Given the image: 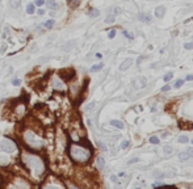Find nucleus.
I'll list each match as a JSON object with an SVG mask.
<instances>
[{
    "label": "nucleus",
    "mask_w": 193,
    "mask_h": 189,
    "mask_svg": "<svg viewBox=\"0 0 193 189\" xmlns=\"http://www.w3.org/2000/svg\"><path fill=\"white\" fill-rule=\"evenodd\" d=\"M185 189H193V185H188V187H187Z\"/></svg>",
    "instance_id": "46"
},
{
    "label": "nucleus",
    "mask_w": 193,
    "mask_h": 189,
    "mask_svg": "<svg viewBox=\"0 0 193 189\" xmlns=\"http://www.w3.org/2000/svg\"><path fill=\"white\" fill-rule=\"evenodd\" d=\"M159 189H160V188H159Z\"/></svg>",
    "instance_id": "50"
},
{
    "label": "nucleus",
    "mask_w": 193,
    "mask_h": 189,
    "mask_svg": "<svg viewBox=\"0 0 193 189\" xmlns=\"http://www.w3.org/2000/svg\"><path fill=\"white\" fill-rule=\"evenodd\" d=\"M25 112H26V106H25V104H17V105L15 106V114L19 116V117L24 116Z\"/></svg>",
    "instance_id": "7"
},
{
    "label": "nucleus",
    "mask_w": 193,
    "mask_h": 189,
    "mask_svg": "<svg viewBox=\"0 0 193 189\" xmlns=\"http://www.w3.org/2000/svg\"><path fill=\"white\" fill-rule=\"evenodd\" d=\"M34 11H36L34 4H28V7H26V12L29 13V15H33V13H34Z\"/></svg>",
    "instance_id": "18"
},
{
    "label": "nucleus",
    "mask_w": 193,
    "mask_h": 189,
    "mask_svg": "<svg viewBox=\"0 0 193 189\" xmlns=\"http://www.w3.org/2000/svg\"><path fill=\"white\" fill-rule=\"evenodd\" d=\"M45 3V0H37V1H36V5H38V7H41V5H42Z\"/></svg>",
    "instance_id": "40"
},
{
    "label": "nucleus",
    "mask_w": 193,
    "mask_h": 189,
    "mask_svg": "<svg viewBox=\"0 0 193 189\" xmlns=\"http://www.w3.org/2000/svg\"><path fill=\"white\" fill-rule=\"evenodd\" d=\"M68 189H82V188L76 187V185H74V184H68Z\"/></svg>",
    "instance_id": "39"
},
{
    "label": "nucleus",
    "mask_w": 193,
    "mask_h": 189,
    "mask_svg": "<svg viewBox=\"0 0 193 189\" xmlns=\"http://www.w3.org/2000/svg\"><path fill=\"white\" fill-rule=\"evenodd\" d=\"M89 15H91V17H97V16L100 15V11L99 9H92Z\"/></svg>",
    "instance_id": "24"
},
{
    "label": "nucleus",
    "mask_w": 193,
    "mask_h": 189,
    "mask_svg": "<svg viewBox=\"0 0 193 189\" xmlns=\"http://www.w3.org/2000/svg\"><path fill=\"white\" fill-rule=\"evenodd\" d=\"M110 125L114 126V128H117V129H124V128H125V123L122 122V121H118V120L110 121Z\"/></svg>",
    "instance_id": "11"
},
{
    "label": "nucleus",
    "mask_w": 193,
    "mask_h": 189,
    "mask_svg": "<svg viewBox=\"0 0 193 189\" xmlns=\"http://www.w3.org/2000/svg\"><path fill=\"white\" fill-rule=\"evenodd\" d=\"M5 50H7V45H3V47H1V53H4Z\"/></svg>",
    "instance_id": "43"
},
{
    "label": "nucleus",
    "mask_w": 193,
    "mask_h": 189,
    "mask_svg": "<svg viewBox=\"0 0 193 189\" xmlns=\"http://www.w3.org/2000/svg\"><path fill=\"white\" fill-rule=\"evenodd\" d=\"M187 80H193V75H188V76H187Z\"/></svg>",
    "instance_id": "45"
},
{
    "label": "nucleus",
    "mask_w": 193,
    "mask_h": 189,
    "mask_svg": "<svg viewBox=\"0 0 193 189\" xmlns=\"http://www.w3.org/2000/svg\"><path fill=\"white\" fill-rule=\"evenodd\" d=\"M68 154H70V158L75 163L84 164V163H88L89 159H91L92 150L88 146H83V145H79V143L72 142L68 146Z\"/></svg>",
    "instance_id": "2"
},
{
    "label": "nucleus",
    "mask_w": 193,
    "mask_h": 189,
    "mask_svg": "<svg viewBox=\"0 0 193 189\" xmlns=\"http://www.w3.org/2000/svg\"><path fill=\"white\" fill-rule=\"evenodd\" d=\"M183 83H184L183 80H177L175 84H173V87H175V88H180V87L183 86Z\"/></svg>",
    "instance_id": "28"
},
{
    "label": "nucleus",
    "mask_w": 193,
    "mask_h": 189,
    "mask_svg": "<svg viewBox=\"0 0 193 189\" xmlns=\"http://www.w3.org/2000/svg\"><path fill=\"white\" fill-rule=\"evenodd\" d=\"M189 158H191V156L188 155V152H187V151L185 152H180V154H179V159H180L181 162H184V160H188Z\"/></svg>",
    "instance_id": "15"
},
{
    "label": "nucleus",
    "mask_w": 193,
    "mask_h": 189,
    "mask_svg": "<svg viewBox=\"0 0 193 189\" xmlns=\"http://www.w3.org/2000/svg\"><path fill=\"white\" fill-rule=\"evenodd\" d=\"M43 189H61V188L55 187V185H46V187H43Z\"/></svg>",
    "instance_id": "34"
},
{
    "label": "nucleus",
    "mask_w": 193,
    "mask_h": 189,
    "mask_svg": "<svg viewBox=\"0 0 193 189\" xmlns=\"http://www.w3.org/2000/svg\"><path fill=\"white\" fill-rule=\"evenodd\" d=\"M188 137H184V135H183V137H179V142H180V143H187V142H188Z\"/></svg>",
    "instance_id": "27"
},
{
    "label": "nucleus",
    "mask_w": 193,
    "mask_h": 189,
    "mask_svg": "<svg viewBox=\"0 0 193 189\" xmlns=\"http://www.w3.org/2000/svg\"><path fill=\"white\" fill-rule=\"evenodd\" d=\"M21 162L22 165L30 172L36 180H40L46 172V164L42 156L34 154L30 151H22L21 152Z\"/></svg>",
    "instance_id": "1"
},
{
    "label": "nucleus",
    "mask_w": 193,
    "mask_h": 189,
    "mask_svg": "<svg viewBox=\"0 0 193 189\" xmlns=\"http://www.w3.org/2000/svg\"><path fill=\"white\" fill-rule=\"evenodd\" d=\"M0 1H1V0H0Z\"/></svg>",
    "instance_id": "49"
},
{
    "label": "nucleus",
    "mask_w": 193,
    "mask_h": 189,
    "mask_svg": "<svg viewBox=\"0 0 193 189\" xmlns=\"http://www.w3.org/2000/svg\"><path fill=\"white\" fill-rule=\"evenodd\" d=\"M80 4V0H70V7L71 8H78Z\"/></svg>",
    "instance_id": "20"
},
{
    "label": "nucleus",
    "mask_w": 193,
    "mask_h": 189,
    "mask_svg": "<svg viewBox=\"0 0 193 189\" xmlns=\"http://www.w3.org/2000/svg\"><path fill=\"white\" fill-rule=\"evenodd\" d=\"M96 165H97V168L99 170H103V168L105 167V160H104V158L103 156H99L96 159Z\"/></svg>",
    "instance_id": "12"
},
{
    "label": "nucleus",
    "mask_w": 193,
    "mask_h": 189,
    "mask_svg": "<svg viewBox=\"0 0 193 189\" xmlns=\"http://www.w3.org/2000/svg\"><path fill=\"white\" fill-rule=\"evenodd\" d=\"M12 84H13V86H20V80H19V79H13Z\"/></svg>",
    "instance_id": "36"
},
{
    "label": "nucleus",
    "mask_w": 193,
    "mask_h": 189,
    "mask_svg": "<svg viewBox=\"0 0 193 189\" xmlns=\"http://www.w3.org/2000/svg\"><path fill=\"white\" fill-rule=\"evenodd\" d=\"M163 152H164V155H171L173 152V147H171V146H164Z\"/></svg>",
    "instance_id": "17"
},
{
    "label": "nucleus",
    "mask_w": 193,
    "mask_h": 189,
    "mask_svg": "<svg viewBox=\"0 0 193 189\" xmlns=\"http://www.w3.org/2000/svg\"><path fill=\"white\" fill-rule=\"evenodd\" d=\"M49 7L50 8H58V5H57V3H55L54 0H51V1H49Z\"/></svg>",
    "instance_id": "31"
},
{
    "label": "nucleus",
    "mask_w": 193,
    "mask_h": 189,
    "mask_svg": "<svg viewBox=\"0 0 193 189\" xmlns=\"http://www.w3.org/2000/svg\"><path fill=\"white\" fill-rule=\"evenodd\" d=\"M150 142L152 143V145H158V143L160 142V141H159V138H158V137H155V135H154V137H151V138H150Z\"/></svg>",
    "instance_id": "23"
},
{
    "label": "nucleus",
    "mask_w": 193,
    "mask_h": 189,
    "mask_svg": "<svg viewBox=\"0 0 193 189\" xmlns=\"http://www.w3.org/2000/svg\"><path fill=\"white\" fill-rule=\"evenodd\" d=\"M172 78H173V74H171V72H169V74H167L166 76H164V81H169Z\"/></svg>",
    "instance_id": "29"
},
{
    "label": "nucleus",
    "mask_w": 193,
    "mask_h": 189,
    "mask_svg": "<svg viewBox=\"0 0 193 189\" xmlns=\"http://www.w3.org/2000/svg\"><path fill=\"white\" fill-rule=\"evenodd\" d=\"M127 146H129V142H127V141H124V142L121 143V147H122V148H126Z\"/></svg>",
    "instance_id": "37"
},
{
    "label": "nucleus",
    "mask_w": 193,
    "mask_h": 189,
    "mask_svg": "<svg viewBox=\"0 0 193 189\" xmlns=\"http://www.w3.org/2000/svg\"><path fill=\"white\" fill-rule=\"evenodd\" d=\"M133 64V59L131 58H127V59H125L124 61V63L120 66V71H126V70L129 68V67Z\"/></svg>",
    "instance_id": "9"
},
{
    "label": "nucleus",
    "mask_w": 193,
    "mask_h": 189,
    "mask_svg": "<svg viewBox=\"0 0 193 189\" xmlns=\"http://www.w3.org/2000/svg\"><path fill=\"white\" fill-rule=\"evenodd\" d=\"M192 145H193V141H192Z\"/></svg>",
    "instance_id": "48"
},
{
    "label": "nucleus",
    "mask_w": 193,
    "mask_h": 189,
    "mask_svg": "<svg viewBox=\"0 0 193 189\" xmlns=\"http://www.w3.org/2000/svg\"><path fill=\"white\" fill-rule=\"evenodd\" d=\"M110 180L113 183H118V176H116V175H112L110 176Z\"/></svg>",
    "instance_id": "32"
},
{
    "label": "nucleus",
    "mask_w": 193,
    "mask_h": 189,
    "mask_svg": "<svg viewBox=\"0 0 193 189\" xmlns=\"http://www.w3.org/2000/svg\"><path fill=\"white\" fill-rule=\"evenodd\" d=\"M93 106H95V103H91L88 106L85 108V111H91V109H93Z\"/></svg>",
    "instance_id": "38"
},
{
    "label": "nucleus",
    "mask_w": 193,
    "mask_h": 189,
    "mask_svg": "<svg viewBox=\"0 0 193 189\" xmlns=\"http://www.w3.org/2000/svg\"><path fill=\"white\" fill-rule=\"evenodd\" d=\"M50 84H51V88L54 89V91H61L63 92L64 89H66V83H64V80L59 78V76L54 75L51 76V79H50Z\"/></svg>",
    "instance_id": "5"
},
{
    "label": "nucleus",
    "mask_w": 193,
    "mask_h": 189,
    "mask_svg": "<svg viewBox=\"0 0 193 189\" xmlns=\"http://www.w3.org/2000/svg\"><path fill=\"white\" fill-rule=\"evenodd\" d=\"M75 75V72L72 71V70H63V71H61V76L64 78V80H70V79H72Z\"/></svg>",
    "instance_id": "8"
},
{
    "label": "nucleus",
    "mask_w": 193,
    "mask_h": 189,
    "mask_svg": "<svg viewBox=\"0 0 193 189\" xmlns=\"http://www.w3.org/2000/svg\"><path fill=\"white\" fill-rule=\"evenodd\" d=\"M9 5L12 9H19L21 5V0H11L9 1Z\"/></svg>",
    "instance_id": "13"
},
{
    "label": "nucleus",
    "mask_w": 193,
    "mask_h": 189,
    "mask_svg": "<svg viewBox=\"0 0 193 189\" xmlns=\"http://www.w3.org/2000/svg\"><path fill=\"white\" fill-rule=\"evenodd\" d=\"M104 67V64L103 63H99V64H95V66L91 67V72H96V71H100V70Z\"/></svg>",
    "instance_id": "16"
},
{
    "label": "nucleus",
    "mask_w": 193,
    "mask_h": 189,
    "mask_svg": "<svg viewBox=\"0 0 193 189\" xmlns=\"http://www.w3.org/2000/svg\"><path fill=\"white\" fill-rule=\"evenodd\" d=\"M121 12H122V9H121L120 7H114V8H113V12H112V15H113V16H117V15H120Z\"/></svg>",
    "instance_id": "22"
},
{
    "label": "nucleus",
    "mask_w": 193,
    "mask_h": 189,
    "mask_svg": "<svg viewBox=\"0 0 193 189\" xmlns=\"http://www.w3.org/2000/svg\"><path fill=\"white\" fill-rule=\"evenodd\" d=\"M0 151H1V145H0Z\"/></svg>",
    "instance_id": "47"
},
{
    "label": "nucleus",
    "mask_w": 193,
    "mask_h": 189,
    "mask_svg": "<svg viewBox=\"0 0 193 189\" xmlns=\"http://www.w3.org/2000/svg\"><path fill=\"white\" fill-rule=\"evenodd\" d=\"M22 141H24L25 146L29 150L37 151L43 148V139L41 137H38V134L32 129H25L22 133Z\"/></svg>",
    "instance_id": "3"
},
{
    "label": "nucleus",
    "mask_w": 193,
    "mask_h": 189,
    "mask_svg": "<svg viewBox=\"0 0 193 189\" xmlns=\"http://www.w3.org/2000/svg\"><path fill=\"white\" fill-rule=\"evenodd\" d=\"M0 145H1V150L5 151V152H16L17 150V146H16V143L13 142L12 139H8V138H5V139H3L1 142H0Z\"/></svg>",
    "instance_id": "6"
},
{
    "label": "nucleus",
    "mask_w": 193,
    "mask_h": 189,
    "mask_svg": "<svg viewBox=\"0 0 193 189\" xmlns=\"http://www.w3.org/2000/svg\"><path fill=\"white\" fill-rule=\"evenodd\" d=\"M74 41H71V42H68V44H66V45H63V46H62V49L64 50V51H68V50L70 49H71V47L72 46H74Z\"/></svg>",
    "instance_id": "19"
},
{
    "label": "nucleus",
    "mask_w": 193,
    "mask_h": 189,
    "mask_svg": "<svg viewBox=\"0 0 193 189\" xmlns=\"http://www.w3.org/2000/svg\"><path fill=\"white\" fill-rule=\"evenodd\" d=\"M5 189H32V184L25 177H13L7 184Z\"/></svg>",
    "instance_id": "4"
},
{
    "label": "nucleus",
    "mask_w": 193,
    "mask_h": 189,
    "mask_svg": "<svg viewBox=\"0 0 193 189\" xmlns=\"http://www.w3.org/2000/svg\"><path fill=\"white\" fill-rule=\"evenodd\" d=\"M43 13H45V11H43V9H38V15H41V16H42Z\"/></svg>",
    "instance_id": "44"
},
{
    "label": "nucleus",
    "mask_w": 193,
    "mask_h": 189,
    "mask_svg": "<svg viewBox=\"0 0 193 189\" xmlns=\"http://www.w3.org/2000/svg\"><path fill=\"white\" fill-rule=\"evenodd\" d=\"M124 34H125V36H126V37H127V38H133V36H131V34H129V33H127V32H124Z\"/></svg>",
    "instance_id": "42"
},
{
    "label": "nucleus",
    "mask_w": 193,
    "mask_h": 189,
    "mask_svg": "<svg viewBox=\"0 0 193 189\" xmlns=\"http://www.w3.org/2000/svg\"><path fill=\"white\" fill-rule=\"evenodd\" d=\"M114 36H116V30H114V29L109 30V34H108V37H109V38H114Z\"/></svg>",
    "instance_id": "30"
},
{
    "label": "nucleus",
    "mask_w": 193,
    "mask_h": 189,
    "mask_svg": "<svg viewBox=\"0 0 193 189\" xmlns=\"http://www.w3.org/2000/svg\"><path fill=\"white\" fill-rule=\"evenodd\" d=\"M169 88H171L169 86H164L163 88H162V91H163V92H167V91H169Z\"/></svg>",
    "instance_id": "41"
},
{
    "label": "nucleus",
    "mask_w": 193,
    "mask_h": 189,
    "mask_svg": "<svg viewBox=\"0 0 193 189\" xmlns=\"http://www.w3.org/2000/svg\"><path fill=\"white\" fill-rule=\"evenodd\" d=\"M139 19H141L142 21H145L146 24H150L151 20H152V19H151V16L150 15H146V13H141V15H139Z\"/></svg>",
    "instance_id": "14"
},
{
    "label": "nucleus",
    "mask_w": 193,
    "mask_h": 189,
    "mask_svg": "<svg viewBox=\"0 0 193 189\" xmlns=\"http://www.w3.org/2000/svg\"><path fill=\"white\" fill-rule=\"evenodd\" d=\"M105 22H107V24H112V22H114V16L113 15L108 16V17L105 19Z\"/></svg>",
    "instance_id": "25"
},
{
    "label": "nucleus",
    "mask_w": 193,
    "mask_h": 189,
    "mask_svg": "<svg viewBox=\"0 0 193 189\" xmlns=\"http://www.w3.org/2000/svg\"><path fill=\"white\" fill-rule=\"evenodd\" d=\"M164 12H166L164 5H159V7H156V9H155V16L160 19V17H163L164 16Z\"/></svg>",
    "instance_id": "10"
},
{
    "label": "nucleus",
    "mask_w": 193,
    "mask_h": 189,
    "mask_svg": "<svg viewBox=\"0 0 193 189\" xmlns=\"http://www.w3.org/2000/svg\"><path fill=\"white\" fill-rule=\"evenodd\" d=\"M54 22H55L54 20H47V21L43 24V26H45V28H47V29H50V28L54 26Z\"/></svg>",
    "instance_id": "21"
},
{
    "label": "nucleus",
    "mask_w": 193,
    "mask_h": 189,
    "mask_svg": "<svg viewBox=\"0 0 193 189\" xmlns=\"http://www.w3.org/2000/svg\"><path fill=\"white\" fill-rule=\"evenodd\" d=\"M187 152H188V155H189V156L193 158V147H189L188 150H187Z\"/></svg>",
    "instance_id": "35"
},
{
    "label": "nucleus",
    "mask_w": 193,
    "mask_h": 189,
    "mask_svg": "<svg viewBox=\"0 0 193 189\" xmlns=\"http://www.w3.org/2000/svg\"><path fill=\"white\" fill-rule=\"evenodd\" d=\"M185 49H187V50H191V49H193V42H189V44H185Z\"/></svg>",
    "instance_id": "33"
},
{
    "label": "nucleus",
    "mask_w": 193,
    "mask_h": 189,
    "mask_svg": "<svg viewBox=\"0 0 193 189\" xmlns=\"http://www.w3.org/2000/svg\"><path fill=\"white\" fill-rule=\"evenodd\" d=\"M138 162H141V159H139V158H133V159H130L127 162V164H134V163H138Z\"/></svg>",
    "instance_id": "26"
}]
</instances>
